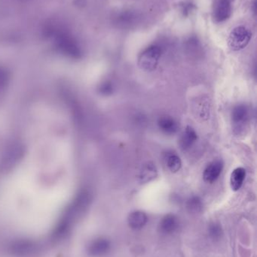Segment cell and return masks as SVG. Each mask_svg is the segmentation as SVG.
<instances>
[{
    "label": "cell",
    "instance_id": "obj_1",
    "mask_svg": "<svg viewBox=\"0 0 257 257\" xmlns=\"http://www.w3.org/2000/svg\"><path fill=\"white\" fill-rule=\"evenodd\" d=\"M161 55V50L159 47L157 45L149 47L139 56V67L146 72L155 70L158 66Z\"/></svg>",
    "mask_w": 257,
    "mask_h": 257
},
{
    "label": "cell",
    "instance_id": "obj_2",
    "mask_svg": "<svg viewBox=\"0 0 257 257\" xmlns=\"http://www.w3.org/2000/svg\"><path fill=\"white\" fill-rule=\"evenodd\" d=\"M251 37L252 33L245 27L240 26L235 27L229 34L228 45L232 51H241L247 47Z\"/></svg>",
    "mask_w": 257,
    "mask_h": 257
},
{
    "label": "cell",
    "instance_id": "obj_3",
    "mask_svg": "<svg viewBox=\"0 0 257 257\" xmlns=\"http://www.w3.org/2000/svg\"><path fill=\"white\" fill-rule=\"evenodd\" d=\"M232 14V3L231 0H218L214 8V20L220 23L229 19Z\"/></svg>",
    "mask_w": 257,
    "mask_h": 257
},
{
    "label": "cell",
    "instance_id": "obj_4",
    "mask_svg": "<svg viewBox=\"0 0 257 257\" xmlns=\"http://www.w3.org/2000/svg\"><path fill=\"white\" fill-rule=\"evenodd\" d=\"M223 169V163L221 160H216L211 163L208 167L205 169L203 174L204 181L207 183L212 184L217 181L220 177Z\"/></svg>",
    "mask_w": 257,
    "mask_h": 257
},
{
    "label": "cell",
    "instance_id": "obj_5",
    "mask_svg": "<svg viewBox=\"0 0 257 257\" xmlns=\"http://www.w3.org/2000/svg\"><path fill=\"white\" fill-rule=\"evenodd\" d=\"M110 249V242L106 238H99L94 241L89 247V253L93 256L106 254Z\"/></svg>",
    "mask_w": 257,
    "mask_h": 257
},
{
    "label": "cell",
    "instance_id": "obj_6",
    "mask_svg": "<svg viewBox=\"0 0 257 257\" xmlns=\"http://www.w3.org/2000/svg\"><path fill=\"white\" fill-rule=\"evenodd\" d=\"M197 139V133L195 131L194 128L190 126H187L180 139L181 148L184 151L190 149Z\"/></svg>",
    "mask_w": 257,
    "mask_h": 257
},
{
    "label": "cell",
    "instance_id": "obj_7",
    "mask_svg": "<svg viewBox=\"0 0 257 257\" xmlns=\"http://www.w3.org/2000/svg\"><path fill=\"white\" fill-rule=\"evenodd\" d=\"M157 169L153 163L149 162L142 166L139 174V180L143 184L149 182L157 176Z\"/></svg>",
    "mask_w": 257,
    "mask_h": 257
},
{
    "label": "cell",
    "instance_id": "obj_8",
    "mask_svg": "<svg viewBox=\"0 0 257 257\" xmlns=\"http://www.w3.org/2000/svg\"><path fill=\"white\" fill-rule=\"evenodd\" d=\"M178 227V220L173 214H167L161 219L159 229L162 233L172 234Z\"/></svg>",
    "mask_w": 257,
    "mask_h": 257
},
{
    "label": "cell",
    "instance_id": "obj_9",
    "mask_svg": "<svg viewBox=\"0 0 257 257\" xmlns=\"http://www.w3.org/2000/svg\"><path fill=\"white\" fill-rule=\"evenodd\" d=\"M160 130L167 135H174L178 132V124L176 120L169 116H162L158 120Z\"/></svg>",
    "mask_w": 257,
    "mask_h": 257
},
{
    "label": "cell",
    "instance_id": "obj_10",
    "mask_svg": "<svg viewBox=\"0 0 257 257\" xmlns=\"http://www.w3.org/2000/svg\"><path fill=\"white\" fill-rule=\"evenodd\" d=\"M128 223L131 229H140L147 223V216L142 211H134L128 216Z\"/></svg>",
    "mask_w": 257,
    "mask_h": 257
},
{
    "label": "cell",
    "instance_id": "obj_11",
    "mask_svg": "<svg viewBox=\"0 0 257 257\" xmlns=\"http://www.w3.org/2000/svg\"><path fill=\"white\" fill-rule=\"evenodd\" d=\"M245 177L246 171L244 168L238 167L234 169L230 177V185L232 190L234 191L239 190L242 187Z\"/></svg>",
    "mask_w": 257,
    "mask_h": 257
},
{
    "label": "cell",
    "instance_id": "obj_12",
    "mask_svg": "<svg viewBox=\"0 0 257 257\" xmlns=\"http://www.w3.org/2000/svg\"><path fill=\"white\" fill-rule=\"evenodd\" d=\"M248 117V110L244 105H237L232 113V122L235 124H241L247 120Z\"/></svg>",
    "mask_w": 257,
    "mask_h": 257
},
{
    "label": "cell",
    "instance_id": "obj_13",
    "mask_svg": "<svg viewBox=\"0 0 257 257\" xmlns=\"http://www.w3.org/2000/svg\"><path fill=\"white\" fill-rule=\"evenodd\" d=\"M166 165L169 170L176 173L182 167V162L181 158L175 153H167L164 157Z\"/></svg>",
    "mask_w": 257,
    "mask_h": 257
},
{
    "label": "cell",
    "instance_id": "obj_14",
    "mask_svg": "<svg viewBox=\"0 0 257 257\" xmlns=\"http://www.w3.org/2000/svg\"><path fill=\"white\" fill-rule=\"evenodd\" d=\"M187 209L189 210L190 212L193 214H197L200 212L202 209V200L199 199L197 196H193L190 198L187 202Z\"/></svg>",
    "mask_w": 257,
    "mask_h": 257
},
{
    "label": "cell",
    "instance_id": "obj_15",
    "mask_svg": "<svg viewBox=\"0 0 257 257\" xmlns=\"http://www.w3.org/2000/svg\"><path fill=\"white\" fill-rule=\"evenodd\" d=\"M134 18L135 16L131 12H124L117 17V24L123 27L130 26L134 22Z\"/></svg>",
    "mask_w": 257,
    "mask_h": 257
},
{
    "label": "cell",
    "instance_id": "obj_16",
    "mask_svg": "<svg viewBox=\"0 0 257 257\" xmlns=\"http://www.w3.org/2000/svg\"><path fill=\"white\" fill-rule=\"evenodd\" d=\"M208 232H209L210 236L214 240L220 239L222 235H223L221 226L217 223H212V224L210 225Z\"/></svg>",
    "mask_w": 257,
    "mask_h": 257
},
{
    "label": "cell",
    "instance_id": "obj_17",
    "mask_svg": "<svg viewBox=\"0 0 257 257\" xmlns=\"http://www.w3.org/2000/svg\"><path fill=\"white\" fill-rule=\"evenodd\" d=\"M84 0H75V4L77 6H82L84 5Z\"/></svg>",
    "mask_w": 257,
    "mask_h": 257
}]
</instances>
